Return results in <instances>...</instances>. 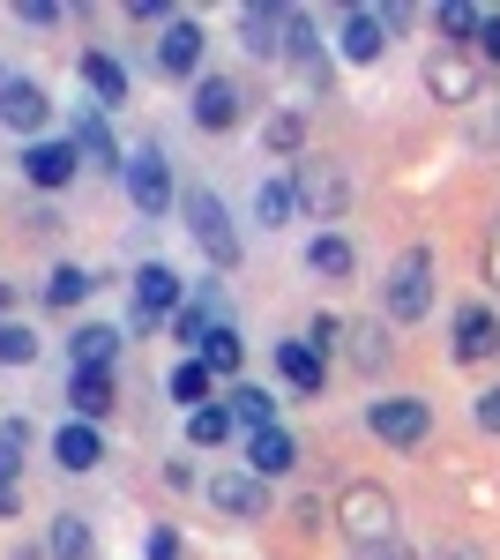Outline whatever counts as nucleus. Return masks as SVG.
Instances as JSON below:
<instances>
[{
  "mask_svg": "<svg viewBox=\"0 0 500 560\" xmlns=\"http://www.w3.org/2000/svg\"><path fill=\"white\" fill-rule=\"evenodd\" d=\"M433 300H441V255L426 240H411L404 255L388 261V277H381V322L388 329H418L433 314Z\"/></svg>",
  "mask_w": 500,
  "mask_h": 560,
  "instance_id": "obj_1",
  "label": "nucleus"
},
{
  "mask_svg": "<svg viewBox=\"0 0 500 560\" xmlns=\"http://www.w3.org/2000/svg\"><path fill=\"white\" fill-rule=\"evenodd\" d=\"M329 523L344 530V546H381V538H404L396 530V493L381 478H344L329 501Z\"/></svg>",
  "mask_w": 500,
  "mask_h": 560,
  "instance_id": "obj_2",
  "label": "nucleus"
},
{
  "mask_svg": "<svg viewBox=\"0 0 500 560\" xmlns=\"http://www.w3.org/2000/svg\"><path fill=\"white\" fill-rule=\"evenodd\" d=\"M179 217H187V240L202 247V261L217 277H232V269L247 261V240H240V224H232V210H224L217 187H187V195H179Z\"/></svg>",
  "mask_w": 500,
  "mask_h": 560,
  "instance_id": "obj_3",
  "label": "nucleus"
},
{
  "mask_svg": "<svg viewBox=\"0 0 500 560\" xmlns=\"http://www.w3.org/2000/svg\"><path fill=\"white\" fill-rule=\"evenodd\" d=\"M292 173V195H299V210L314 217L322 232H336L344 217H351V165L344 158H329V150H306L299 165H284Z\"/></svg>",
  "mask_w": 500,
  "mask_h": 560,
  "instance_id": "obj_4",
  "label": "nucleus"
},
{
  "mask_svg": "<svg viewBox=\"0 0 500 560\" xmlns=\"http://www.w3.org/2000/svg\"><path fill=\"white\" fill-rule=\"evenodd\" d=\"M426 90H433V105H449V113H470L478 97H486V68H478V52H456V45H426Z\"/></svg>",
  "mask_w": 500,
  "mask_h": 560,
  "instance_id": "obj_5",
  "label": "nucleus"
},
{
  "mask_svg": "<svg viewBox=\"0 0 500 560\" xmlns=\"http://www.w3.org/2000/svg\"><path fill=\"white\" fill-rule=\"evenodd\" d=\"M179 306H187L179 269H172V261H142V269H135V300H127V329L150 337V329H165Z\"/></svg>",
  "mask_w": 500,
  "mask_h": 560,
  "instance_id": "obj_6",
  "label": "nucleus"
},
{
  "mask_svg": "<svg viewBox=\"0 0 500 560\" xmlns=\"http://www.w3.org/2000/svg\"><path fill=\"white\" fill-rule=\"evenodd\" d=\"M367 433H374L381 448H426V433H433V404L411 396V388L374 396V404H367Z\"/></svg>",
  "mask_w": 500,
  "mask_h": 560,
  "instance_id": "obj_7",
  "label": "nucleus"
},
{
  "mask_svg": "<svg viewBox=\"0 0 500 560\" xmlns=\"http://www.w3.org/2000/svg\"><path fill=\"white\" fill-rule=\"evenodd\" d=\"M202 52H209V31H202V15H172L165 31H158V52H150V68L165 75V83H202L209 68H202Z\"/></svg>",
  "mask_w": 500,
  "mask_h": 560,
  "instance_id": "obj_8",
  "label": "nucleus"
},
{
  "mask_svg": "<svg viewBox=\"0 0 500 560\" xmlns=\"http://www.w3.org/2000/svg\"><path fill=\"white\" fill-rule=\"evenodd\" d=\"M284 68H292L306 90H322V97L336 90V52L322 45V31H314L306 8H284Z\"/></svg>",
  "mask_w": 500,
  "mask_h": 560,
  "instance_id": "obj_9",
  "label": "nucleus"
},
{
  "mask_svg": "<svg viewBox=\"0 0 500 560\" xmlns=\"http://www.w3.org/2000/svg\"><path fill=\"white\" fill-rule=\"evenodd\" d=\"M120 179H127V202L142 217H172L179 210V187H172V158L158 150V142H142L135 158L120 165Z\"/></svg>",
  "mask_w": 500,
  "mask_h": 560,
  "instance_id": "obj_10",
  "label": "nucleus"
},
{
  "mask_svg": "<svg viewBox=\"0 0 500 560\" xmlns=\"http://www.w3.org/2000/svg\"><path fill=\"white\" fill-rule=\"evenodd\" d=\"M247 83H240V75H202V83L187 90V120H195V128L202 135H232L240 128V120H247Z\"/></svg>",
  "mask_w": 500,
  "mask_h": 560,
  "instance_id": "obj_11",
  "label": "nucleus"
},
{
  "mask_svg": "<svg viewBox=\"0 0 500 560\" xmlns=\"http://www.w3.org/2000/svg\"><path fill=\"white\" fill-rule=\"evenodd\" d=\"M202 501L217 509V516H232V523H261L269 516V478H254L247 464H224V471L202 478Z\"/></svg>",
  "mask_w": 500,
  "mask_h": 560,
  "instance_id": "obj_12",
  "label": "nucleus"
},
{
  "mask_svg": "<svg viewBox=\"0 0 500 560\" xmlns=\"http://www.w3.org/2000/svg\"><path fill=\"white\" fill-rule=\"evenodd\" d=\"M23 179H31L38 195H60V187H75V179H83V150H75L68 135H60V142L38 135V142H23Z\"/></svg>",
  "mask_w": 500,
  "mask_h": 560,
  "instance_id": "obj_13",
  "label": "nucleus"
},
{
  "mask_svg": "<svg viewBox=\"0 0 500 560\" xmlns=\"http://www.w3.org/2000/svg\"><path fill=\"white\" fill-rule=\"evenodd\" d=\"M449 337H456V366H486V359H500V306L493 300L456 306Z\"/></svg>",
  "mask_w": 500,
  "mask_h": 560,
  "instance_id": "obj_14",
  "label": "nucleus"
},
{
  "mask_svg": "<svg viewBox=\"0 0 500 560\" xmlns=\"http://www.w3.org/2000/svg\"><path fill=\"white\" fill-rule=\"evenodd\" d=\"M45 120H53V97H45V83H31V75H8V83H0V128L23 135V142H38Z\"/></svg>",
  "mask_w": 500,
  "mask_h": 560,
  "instance_id": "obj_15",
  "label": "nucleus"
},
{
  "mask_svg": "<svg viewBox=\"0 0 500 560\" xmlns=\"http://www.w3.org/2000/svg\"><path fill=\"white\" fill-rule=\"evenodd\" d=\"M232 23H240V52H247V60H261V68H284V8H277V0H261V8L247 0Z\"/></svg>",
  "mask_w": 500,
  "mask_h": 560,
  "instance_id": "obj_16",
  "label": "nucleus"
},
{
  "mask_svg": "<svg viewBox=\"0 0 500 560\" xmlns=\"http://www.w3.org/2000/svg\"><path fill=\"white\" fill-rule=\"evenodd\" d=\"M336 52H344L351 68H381V52H388V23H381V8H344V23H336Z\"/></svg>",
  "mask_w": 500,
  "mask_h": 560,
  "instance_id": "obj_17",
  "label": "nucleus"
},
{
  "mask_svg": "<svg viewBox=\"0 0 500 560\" xmlns=\"http://www.w3.org/2000/svg\"><path fill=\"white\" fill-rule=\"evenodd\" d=\"M240 448H247V471L254 478H292L299 471V441H292L284 419H277V427H261V433H240Z\"/></svg>",
  "mask_w": 500,
  "mask_h": 560,
  "instance_id": "obj_18",
  "label": "nucleus"
},
{
  "mask_svg": "<svg viewBox=\"0 0 500 560\" xmlns=\"http://www.w3.org/2000/svg\"><path fill=\"white\" fill-rule=\"evenodd\" d=\"M68 142L83 150V173H120V165H127V158H120V142H113V120H105L97 105H83V113H75Z\"/></svg>",
  "mask_w": 500,
  "mask_h": 560,
  "instance_id": "obj_19",
  "label": "nucleus"
},
{
  "mask_svg": "<svg viewBox=\"0 0 500 560\" xmlns=\"http://www.w3.org/2000/svg\"><path fill=\"white\" fill-rule=\"evenodd\" d=\"M68 419H113V366H68Z\"/></svg>",
  "mask_w": 500,
  "mask_h": 560,
  "instance_id": "obj_20",
  "label": "nucleus"
},
{
  "mask_svg": "<svg viewBox=\"0 0 500 560\" xmlns=\"http://www.w3.org/2000/svg\"><path fill=\"white\" fill-rule=\"evenodd\" d=\"M277 374H284L292 396H322V388H329V359L306 345V337H284V345H277Z\"/></svg>",
  "mask_w": 500,
  "mask_h": 560,
  "instance_id": "obj_21",
  "label": "nucleus"
},
{
  "mask_svg": "<svg viewBox=\"0 0 500 560\" xmlns=\"http://www.w3.org/2000/svg\"><path fill=\"white\" fill-rule=\"evenodd\" d=\"M344 359L359 366V374H381L388 359H396V337H388V322L367 314V322H344Z\"/></svg>",
  "mask_w": 500,
  "mask_h": 560,
  "instance_id": "obj_22",
  "label": "nucleus"
},
{
  "mask_svg": "<svg viewBox=\"0 0 500 560\" xmlns=\"http://www.w3.org/2000/svg\"><path fill=\"white\" fill-rule=\"evenodd\" d=\"M53 464H60V471H97V464H105V433L97 427H83V419H68V427L53 433Z\"/></svg>",
  "mask_w": 500,
  "mask_h": 560,
  "instance_id": "obj_23",
  "label": "nucleus"
},
{
  "mask_svg": "<svg viewBox=\"0 0 500 560\" xmlns=\"http://www.w3.org/2000/svg\"><path fill=\"white\" fill-rule=\"evenodd\" d=\"M306 269H314L322 284H351V269H359V247H351L344 232H314V240H306Z\"/></svg>",
  "mask_w": 500,
  "mask_h": 560,
  "instance_id": "obj_24",
  "label": "nucleus"
},
{
  "mask_svg": "<svg viewBox=\"0 0 500 560\" xmlns=\"http://www.w3.org/2000/svg\"><path fill=\"white\" fill-rule=\"evenodd\" d=\"M292 217H299L292 173H269V179H254V224H261V232H284Z\"/></svg>",
  "mask_w": 500,
  "mask_h": 560,
  "instance_id": "obj_25",
  "label": "nucleus"
},
{
  "mask_svg": "<svg viewBox=\"0 0 500 560\" xmlns=\"http://www.w3.org/2000/svg\"><path fill=\"white\" fill-rule=\"evenodd\" d=\"M224 411H232V427H240V433H261V427H277V388L232 382V388H224Z\"/></svg>",
  "mask_w": 500,
  "mask_h": 560,
  "instance_id": "obj_26",
  "label": "nucleus"
},
{
  "mask_svg": "<svg viewBox=\"0 0 500 560\" xmlns=\"http://www.w3.org/2000/svg\"><path fill=\"white\" fill-rule=\"evenodd\" d=\"M75 75L90 83V97H97V113H113V105H127V68L113 60V52H83V60H75Z\"/></svg>",
  "mask_w": 500,
  "mask_h": 560,
  "instance_id": "obj_27",
  "label": "nucleus"
},
{
  "mask_svg": "<svg viewBox=\"0 0 500 560\" xmlns=\"http://www.w3.org/2000/svg\"><path fill=\"white\" fill-rule=\"evenodd\" d=\"M261 150L284 158V165H299V158H306V113H299V105L269 113V120H261Z\"/></svg>",
  "mask_w": 500,
  "mask_h": 560,
  "instance_id": "obj_28",
  "label": "nucleus"
},
{
  "mask_svg": "<svg viewBox=\"0 0 500 560\" xmlns=\"http://www.w3.org/2000/svg\"><path fill=\"white\" fill-rule=\"evenodd\" d=\"M165 396H172V404H187V411H202V404L224 396V388H217V374H209L202 359H179V366L165 374Z\"/></svg>",
  "mask_w": 500,
  "mask_h": 560,
  "instance_id": "obj_29",
  "label": "nucleus"
},
{
  "mask_svg": "<svg viewBox=\"0 0 500 560\" xmlns=\"http://www.w3.org/2000/svg\"><path fill=\"white\" fill-rule=\"evenodd\" d=\"M195 359H202V366H209V374H217V382H232V374L247 366V337H240L232 322H217V329H209V337H202V351H195Z\"/></svg>",
  "mask_w": 500,
  "mask_h": 560,
  "instance_id": "obj_30",
  "label": "nucleus"
},
{
  "mask_svg": "<svg viewBox=\"0 0 500 560\" xmlns=\"http://www.w3.org/2000/svg\"><path fill=\"white\" fill-rule=\"evenodd\" d=\"M478 31H486V8H470V0H449V8H433V38H441V45L470 52V45H478Z\"/></svg>",
  "mask_w": 500,
  "mask_h": 560,
  "instance_id": "obj_31",
  "label": "nucleus"
},
{
  "mask_svg": "<svg viewBox=\"0 0 500 560\" xmlns=\"http://www.w3.org/2000/svg\"><path fill=\"white\" fill-rule=\"evenodd\" d=\"M120 345H127V337L113 329V322H83V329L68 337V359H75V366H113Z\"/></svg>",
  "mask_w": 500,
  "mask_h": 560,
  "instance_id": "obj_32",
  "label": "nucleus"
},
{
  "mask_svg": "<svg viewBox=\"0 0 500 560\" xmlns=\"http://www.w3.org/2000/svg\"><path fill=\"white\" fill-rule=\"evenodd\" d=\"M217 322H224V314H217V292H202V300H187V306H179L165 329L179 337V345H187V359H195V351H202V337L217 329Z\"/></svg>",
  "mask_w": 500,
  "mask_h": 560,
  "instance_id": "obj_33",
  "label": "nucleus"
},
{
  "mask_svg": "<svg viewBox=\"0 0 500 560\" xmlns=\"http://www.w3.org/2000/svg\"><path fill=\"white\" fill-rule=\"evenodd\" d=\"M90 292H97V277H90L83 261H60V269L45 277V306H60V314H75Z\"/></svg>",
  "mask_w": 500,
  "mask_h": 560,
  "instance_id": "obj_34",
  "label": "nucleus"
},
{
  "mask_svg": "<svg viewBox=\"0 0 500 560\" xmlns=\"http://www.w3.org/2000/svg\"><path fill=\"white\" fill-rule=\"evenodd\" d=\"M232 411H224V396H217V404H202V411H187V448H224V441H232Z\"/></svg>",
  "mask_w": 500,
  "mask_h": 560,
  "instance_id": "obj_35",
  "label": "nucleus"
},
{
  "mask_svg": "<svg viewBox=\"0 0 500 560\" xmlns=\"http://www.w3.org/2000/svg\"><path fill=\"white\" fill-rule=\"evenodd\" d=\"M45 560H90V523L83 516H53V530H45Z\"/></svg>",
  "mask_w": 500,
  "mask_h": 560,
  "instance_id": "obj_36",
  "label": "nucleus"
},
{
  "mask_svg": "<svg viewBox=\"0 0 500 560\" xmlns=\"http://www.w3.org/2000/svg\"><path fill=\"white\" fill-rule=\"evenodd\" d=\"M38 359V329L15 314V322H0V366H31Z\"/></svg>",
  "mask_w": 500,
  "mask_h": 560,
  "instance_id": "obj_37",
  "label": "nucleus"
},
{
  "mask_svg": "<svg viewBox=\"0 0 500 560\" xmlns=\"http://www.w3.org/2000/svg\"><path fill=\"white\" fill-rule=\"evenodd\" d=\"M31 456V419H0V478H23Z\"/></svg>",
  "mask_w": 500,
  "mask_h": 560,
  "instance_id": "obj_38",
  "label": "nucleus"
},
{
  "mask_svg": "<svg viewBox=\"0 0 500 560\" xmlns=\"http://www.w3.org/2000/svg\"><path fill=\"white\" fill-rule=\"evenodd\" d=\"M142 560H195V553H187V538H179L172 523H150V530H142Z\"/></svg>",
  "mask_w": 500,
  "mask_h": 560,
  "instance_id": "obj_39",
  "label": "nucleus"
},
{
  "mask_svg": "<svg viewBox=\"0 0 500 560\" xmlns=\"http://www.w3.org/2000/svg\"><path fill=\"white\" fill-rule=\"evenodd\" d=\"M470 427H478V433H493V441H500V382L470 396Z\"/></svg>",
  "mask_w": 500,
  "mask_h": 560,
  "instance_id": "obj_40",
  "label": "nucleus"
},
{
  "mask_svg": "<svg viewBox=\"0 0 500 560\" xmlns=\"http://www.w3.org/2000/svg\"><path fill=\"white\" fill-rule=\"evenodd\" d=\"M299 337H306V345H314V351H322V359H329V351L344 345V322H336V314H314V322H306Z\"/></svg>",
  "mask_w": 500,
  "mask_h": 560,
  "instance_id": "obj_41",
  "label": "nucleus"
},
{
  "mask_svg": "<svg viewBox=\"0 0 500 560\" xmlns=\"http://www.w3.org/2000/svg\"><path fill=\"white\" fill-rule=\"evenodd\" d=\"M172 15H179L172 0H127V23H158V31H165Z\"/></svg>",
  "mask_w": 500,
  "mask_h": 560,
  "instance_id": "obj_42",
  "label": "nucleus"
},
{
  "mask_svg": "<svg viewBox=\"0 0 500 560\" xmlns=\"http://www.w3.org/2000/svg\"><path fill=\"white\" fill-rule=\"evenodd\" d=\"M486 284H493V306H500V210L486 224Z\"/></svg>",
  "mask_w": 500,
  "mask_h": 560,
  "instance_id": "obj_43",
  "label": "nucleus"
},
{
  "mask_svg": "<svg viewBox=\"0 0 500 560\" xmlns=\"http://www.w3.org/2000/svg\"><path fill=\"white\" fill-rule=\"evenodd\" d=\"M478 68H500V15L486 8V31H478Z\"/></svg>",
  "mask_w": 500,
  "mask_h": 560,
  "instance_id": "obj_44",
  "label": "nucleus"
},
{
  "mask_svg": "<svg viewBox=\"0 0 500 560\" xmlns=\"http://www.w3.org/2000/svg\"><path fill=\"white\" fill-rule=\"evenodd\" d=\"M15 23H31V31H53V23H60V8H53V0H23V8H15Z\"/></svg>",
  "mask_w": 500,
  "mask_h": 560,
  "instance_id": "obj_45",
  "label": "nucleus"
},
{
  "mask_svg": "<svg viewBox=\"0 0 500 560\" xmlns=\"http://www.w3.org/2000/svg\"><path fill=\"white\" fill-rule=\"evenodd\" d=\"M351 560H418L404 538H381V546H351Z\"/></svg>",
  "mask_w": 500,
  "mask_h": 560,
  "instance_id": "obj_46",
  "label": "nucleus"
},
{
  "mask_svg": "<svg viewBox=\"0 0 500 560\" xmlns=\"http://www.w3.org/2000/svg\"><path fill=\"white\" fill-rule=\"evenodd\" d=\"M433 560H493L478 538H449V546H433Z\"/></svg>",
  "mask_w": 500,
  "mask_h": 560,
  "instance_id": "obj_47",
  "label": "nucleus"
},
{
  "mask_svg": "<svg viewBox=\"0 0 500 560\" xmlns=\"http://www.w3.org/2000/svg\"><path fill=\"white\" fill-rule=\"evenodd\" d=\"M0 516H8V523L23 516V478H0Z\"/></svg>",
  "mask_w": 500,
  "mask_h": 560,
  "instance_id": "obj_48",
  "label": "nucleus"
},
{
  "mask_svg": "<svg viewBox=\"0 0 500 560\" xmlns=\"http://www.w3.org/2000/svg\"><path fill=\"white\" fill-rule=\"evenodd\" d=\"M15 306H23V284H15V277H0V322H15Z\"/></svg>",
  "mask_w": 500,
  "mask_h": 560,
  "instance_id": "obj_49",
  "label": "nucleus"
},
{
  "mask_svg": "<svg viewBox=\"0 0 500 560\" xmlns=\"http://www.w3.org/2000/svg\"><path fill=\"white\" fill-rule=\"evenodd\" d=\"M0 83H8V68H0Z\"/></svg>",
  "mask_w": 500,
  "mask_h": 560,
  "instance_id": "obj_50",
  "label": "nucleus"
}]
</instances>
